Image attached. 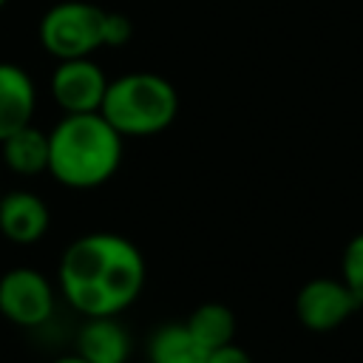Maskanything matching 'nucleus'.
<instances>
[{"mask_svg": "<svg viewBox=\"0 0 363 363\" xmlns=\"http://www.w3.org/2000/svg\"><path fill=\"white\" fill-rule=\"evenodd\" d=\"M145 284V258L122 235L91 233L77 238L60 261V289L85 318H108L128 309Z\"/></svg>", "mask_w": 363, "mask_h": 363, "instance_id": "nucleus-1", "label": "nucleus"}, {"mask_svg": "<svg viewBox=\"0 0 363 363\" xmlns=\"http://www.w3.org/2000/svg\"><path fill=\"white\" fill-rule=\"evenodd\" d=\"M122 159V133L99 113H65L48 133V170L68 187H96Z\"/></svg>", "mask_w": 363, "mask_h": 363, "instance_id": "nucleus-2", "label": "nucleus"}, {"mask_svg": "<svg viewBox=\"0 0 363 363\" xmlns=\"http://www.w3.org/2000/svg\"><path fill=\"white\" fill-rule=\"evenodd\" d=\"M128 37V17L79 0L51 6L40 23V43L60 60H82L99 45H122Z\"/></svg>", "mask_w": 363, "mask_h": 363, "instance_id": "nucleus-3", "label": "nucleus"}, {"mask_svg": "<svg viewBox=\"0 0 363 363\" xmlns=\"http://www.w3.org/2000/svg\"><path fill=\"white\" fill-rule=\"evenodd\" d=\"M179 111L173 85L159 74H125L105 88L99 113L122 136H147L164 130Z\"/></svg>", "mask_w": 363, "mask_h": 363, "instance_id": "nucleus-4", "label": "nucleus"}, {"mask_svg": "<svg viewBox=\"0 0 363 363\" xmlns=\"http://www.w3.org/2000/svg\"><path fill=\"white\" fill-rule=\"evenodd\" d=\"M0 312L17 326H43L54 312V289L48 278L31 267L9 269L0 278Z\"/></svg>", "mask_w": 363, "mask_h": 363, "instance_id": "nucleus-5", "label": "nucleus"}, {"mask_svg": "<svg viewBox=\"0 0 363 363\" xmlns=\"http://www.w3.org/2000/svg\"><path fill=\"white\" fill-rule=\"evenodd\" d=\"M357 306V298L340 278H312L295 295V315L312 332L337 329Z\"/></svg>", "mask_w": 363, "mask_h": 363, "instance_id": "nucleus-6", "label": "nucleus"}, {"mask_svg": "<svg viewBox=\"0 0 363 363\" xmlns=\"http://www.w3.org/2000/svg\"><path fill=\"white\" fill-rule=\"evenodd\" d=\"M108 79L88 57L62 60L51 77V94L68 113H94L102 108Z\"/></svg>", "mask_w": 363, "mask_h": 363, "instance_id": "nucleus-7", "label": "nucleus"}, {"mask_svg": "<svg viewBox=\"0 0 363 363\" xmlns=\"http://www.w3.org/2000/svg\"><path fill=\"white\" fill-rule=\"evenodd\" d=\"M77 354L88 363H128L130 335L116 320V315L85 318V323L77 332Z\"/></svg>", "mask_w": 363, "mask_h": 363, "instance_id": "nucleus-8", "label": "nucleus"}, {"mask_svg": "<svg viewBox=\"0 0 363 363\" xmlns=\"http://www.w3.org/2000/svg\"><path fill=\"white\" fill-rule=\"evenodd\" d=\"M48 230V207L40 196L17 190L0 199V233L14 244H34Z\"/></svg>", "mask_w": 363, "mask_h": 363, "instance_id": "nucleus-9", "label": "nucleus"}, {"mask_svg": "<svg viewBox=\"0 0 363 363\" xmlns=\"http://www.w3.org/2000/svg\"><path fill=\"white\" fill-rule=\"evenodd\" d=\"M31 113H34L31 77L14 62H0V142L14 130L31 125Z\"/></svg>", "mask_w": 363, "mask_h": 363, "instance_id": "nucleus-10", "label": "nucleus"}, {"mask_svg": "<svg viewBox=\"0 0 363 363\" xmlns=\"http://www.w3.org/2000/svg\"><path fill=\"white\" fill-rule=\"evenodd\" d=\"M210 352L190 335L184 323H164L147 340L150 363H207Z\"/></svg>", "mask_w": 363, "mask_h": 363, "instance_id": "nucleus-11", "label": "nucleus"}, {"mask_svg": "<svg viewBox=\"0 0 363 363\" xmlns=\"http://www.w3.org/2000/svg\"><path fill=\"white\" fill-rule=\"evenodd\" d=\"M3 156L14 173H40L48 167V133L37 130L34 125H26L3 139Z\"/></svg>", "mask_w": 363, "mask_h": 363, "instance_id": "nucleus-12", "label": "nucleus"}, {"mask_svg": "<svg viewBox=\"0 0 363 363\" xmlns=\"http://www.w3.org/2000/svg\"><path fill=\"white\" fill-rule=\"evenodd\" d=\"M184 326L190 329V335L207 349V352H216L221 346H230L233 343V335H235V315L230 312V306L224 303H201L190 312V318L184 320Z\"/></svg>", "mask_w": 363, "mask_h": 363, "instance_id": "nucleus-13", "label": "nucleus"}, {"mask_svg": "<svg viewBox=\"0 0 363 363\" xmlns=\"http://www.w3.org/2000/svg\"><path fill=\"white\" fill-rule=\"evenodd\" d=\"M340 281L349 286V292L357 298V303L363 306V233H357L340 258Z\"/></svg>", "mask_w": 363, "mask_h": 363, "instance_id": "nucleus-14", "label": "nucleus"}, {"mask_svg": "<svg viewBox=\"0 0 363 363\" xmlns=\"http://www.w3.org/2000/svg\"><path fill=\"white\" fill-rule=\"evenodd\" d=\"M207 363H252V357H250V354H247L241 346L230 343V346H221V349L210 352Z\"/></svg>", "mask_w": 363, "mask_h": 363, "instance_id": "nucleus-15", "label": "nucleus"}, {"mask_svg": "<svg viewBox=\"0 0 363 363\" xmlns=\"http://www.w3.org/2000/svg\"><path fill=\"white\" fill-rule=\"evenodd\" d=\"M51 363H88V360L74 352V354H62V357H57V360H51Z\"/></svg>", "mask_w": 363, "mask_h": 363, "instance_id": "nucleus-16", "label": "nucleus"}, {"mask_svg": "<svg viewBox=\"0 0 363 363\" xmlns=\"http://www.w3.org/2000/svg\"><path fill=\"white\" fill-rule=\"evenodd\" d=\"M3 3H6V0H0V6H3Z\"/></svg>", "mask_w": 363, "mask_h": 363, "instance_id": "nucleus-17", "label": "nucleus"}, {"mask_svg": "<svg viewBox=\"0 0 363 363\" xmlns=\"http://www.w3.org/2000/svg\"><path fill=\"white\" fill-rule=\"evenodd\" d=\"M0 199H3V196H0Z\"/></svg>", "mask_w": 363, "mask_h": 363, "instance_id": "nucleus-18", "label": "nucleus"}]
</instances>
